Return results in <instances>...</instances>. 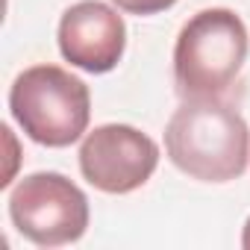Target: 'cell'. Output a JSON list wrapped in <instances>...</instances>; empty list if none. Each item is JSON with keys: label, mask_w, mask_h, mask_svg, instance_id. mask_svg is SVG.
Segmentation results:
<instances>
[{"label": "cell", "mask_w": 250, "mask_h": 250, "mask_svg": "<svg viewBox=\"0 0 250 250\" xmlns=\"http://www.w3.org/2000/svg\"><path fill=\"white\" fill-rule=\"evenodd\" d=\"M174 168L200 183H229L247 171L250 130L235 106L221 97H186L165 127Z\"/></svg>", "instance_id": "obj_1"}, {"label": "cell", "mask_w": 250, "mask_h": 250, "mask_svg": "<svg viewBox=\"0 0 250 250\" xmlns=\"http://www.w3.org/2000/svg\"><path fill=\"white\" fill-rule=\"evenodd\" d=\"M250 36L224 6L191 15L174 44V83L183 97H221L244 68Z\"/></svg>", "instance_id": "obj_2"}, {"label": "cell", "mask_w": 250, "mask_h": 250, "mask_svg": "<svg viewBox=\"0 0 250 250\" xmlns=\"http://www.w3.org/2000/svg\"><path fill=\"white\" fill-rule=\"evenodd\" d=\"M9 109L27 139L42 147H71L91 118L88 85L59 65H33L9 88Z\"/></svg>", "instance_id": "obj_3"}, {"label": "cell", "mask_w": 250, "mask_h": 250, "mask_svg": "<svg viewBox=\"0 0 250 250\" xmlns=\"http://www.w3.org/2000/svg\"><path fill=\"white\" fill-rule=\"evenodd\" d=\"M9 218L15 229L39 247L74 244L88 229V197L65 174L39 171L12 188Z\"/></svg>", "instance_id": "obj_4"}, {"label": "cell", "mask_w": 250, "mask_h": 250, "mask_svg": "<svg viewBox=\"0 0 250 250\" xmlns=\"http://www.w3.org/2000/svg\"><path fill=\"white\" fill-rule=\"evenodd\" d=\"M156 165L159 145L130 124L94 127L80 145V171L85 183L103 194H130L142 188Z\"/></svg>", "instance_id": "obj_5"}, {"label": "cell", "mask_w": 250, "mask_h": 250, "mask_svg": "<svg viewBox=\"0 0 250 250\" xmlns=\"http://www.w3.org/2000/svg\"><path fill=\"white\" fill-rule=\"evenodd\" d=\"M59 53L80 71L109 74L127 50V24L100 0H80L59 18Z\"/></svg>", "instance_id": "obj_6"}, {"label": "cell", "mask_w": 250, "mask_h": 250, "mask_svg": "<svg viewBox=\"0 0 250 250\" xmlns=\"http://www.w3.org/2000/svg\"><path fill=\"white\" fill-rule=\"evenodd\" d=\"M112 3H115L121 12H127V15L145 18V15H159V12L171 9L177 0H112Z\"/></svg>", "instance_id": "obj_7"}, {"label": "cell", "mask_w": 250, "mask_h": 250, "mask_svg": "<svg viewBox=\"0 0 250 250\" xmlns=\"http://www.w3.org/2000/svg\"><path fill=\"white\" fill-rule=\"evenodd\" d=\"M241 247H244V250H250V218H247L244 232H241Z\"/></svg>", "instance_id": "obj_8"}]
</instances>
